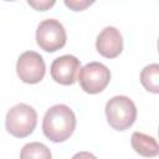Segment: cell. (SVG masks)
I'll use <instances>...</instances> for the list:
<instances>
[{
    "instance_id": "obj_10",
    "label": "cell",
    "mask_w": 159,
    "mask_h": 159,
    "mask_svg": "<svg viewBox=\"0 0 159 159\" xmlns=\"http://www.w3.org/2000/svg\"><path fill=\"white\" fill-rule=\"evenodd\" d=\"M140 82L148 92L158 93L159 92V66L157 63L145 66L140 73Z\"/></svg>"
},
{
    "instance_id": "obj_12",
    "label": "cell",
    "mask_w": 159,
    "mask_h": 159,
    "mask_svg": "<svg viewBox=\"0 0 159 159\" xmlns=\"http://www.w3.org/2000/svg\"><path fill=\"white\" fill-rule=\"evenodd\" d=\"M92 4L93 1H87V0H80V1L78 0H65V5L72 9L73 11H82Z\"/></svg>"
},
{
    "instance_id": "obj_3",
    "label": "cell",
    "mask_w": 159,
    "mask_h": 159,
    "mask_svg": "<svg viewBox=\"0 0 159 159\" xmlns=\"http://www.w3.org/2000/svg\"><path fill=\"white\" fill-rule=\"evenodd\" d=\"M37 124L36 111L26 104L19 103L9 109L5 118L6 130L16 138H25L30 135Z\"/></svg>"
},
{
    "instance_id": "obj_4",
    "label": "cell",
    "mask_w": 159,
    "mask_h": 159,
    "mask_svg": "<svg viewBox=\"0 0 159 159\" xmlns=\"http://www.w3.org/2000/svg\"><path fill=\"white\" fill-rule=\"evenodd\" d=\"M67 35L63 25L55 19H46L39 24L36 30V42L46 52H55L66 45Z\"/></svg>"
},
{
    "instance_id": "obj_7",
    "label": "cell",
    "mask_w": 159,
    "mask_h": 159,
    "mask_svg": "<svg viewBox=\"0 0 159 159\" xmlns=\"http://www.w3.org/2000/svg\"><path fill=\"white\" fill-rule=\"evenodd\" d=\"M81 68V62L76 56L63 55L53 60L51 65V77L55 82L70 86L76 82V75Z\"/></svg>"
},
{
    "instance_id": "obj_11",
    "label": "cell",
    "mask_w": 159,
    "mask_h": 159,
    "mask_svg": "<svg viewBox=\"0 0 159 159\" xmlns=\"http://www.w3.org/2000/svg\"><path fill=\"white\" fill-rule=\"evenodd\" d=\"M20 159H51V152L45 144L32 142L22 147Z\"/></svg>"
},
{
    "instance_id": "obj_13",
    "label": "cell",
    "mask_w": 159,
    "mask_h": 159,
    "mask_svg": "<svg viewBox=\"0 0 159 159\" xmlns=\"http://www.w3.org/2000/svg\"><path fill=\"white\" fill-rule=\"evenodd\" d=\"M27 4L39 11H46L55 5V1H27Z\"/></svg>"
},
{
    "instance_id": "obj_5",
    "label": "cell",
    "mask_w": 159,
    "mask_h": 159,
    "mask_svg": "<svg viewBox=\"0 0 159 159\" xmlns=\"http://www.w3.org/2000/svg\"><path fill=\"white\" fill-rule=\"evenodd\" d=\"M111 81V72L101 62H89L78 71V82L81 88L89 94L102 92Z\"/></svg>"
},
{
    "instance_id": "obj_8",
    "label": "cell",
    "mask_w": 159,
    "mask_h": 159,
    "mask_svg": "<svg viewBox=\"0 0 159 159\" xmlns=\"http://www.w3.org/2000/svg\"><path fill=\"white\" fill-rule=\"evenodd\" d=\"M96 48L106 58H116L123 51V37L113 26L104 27L96 40Z\"/></svg>"
},
{
    "instance_id": "obj_1",
    "label": "cell",
    "mask_w": 159,
    "mask_h": 159,
    "mask_svg": "<svg viewBox=\"0 0 159 159\" xmlns=\"http://www.w3.org/2000/svg\"><path fill=\"white\" fill-rule=\"evenodd\" d=\"M76 128V116L66 104H55L43 116L42 132L45 137L53 142L61 143L67 140Z\"/></svg>"
},
{
    "instance_id": "obj_2",
    "label": "cell",
    "mask_w": 159,
    "mask_h": 159,
    "mask_svg": "<svg viewBox=\"0 0 159 159\" xmlns=\"http://www.w3.org/2000/svg\"><path fill=\"white\" fill-rule=\"evenodd\" d=\"M108 124L116 130H125L137 119V107L127 96H114L106 104Z\"/></svg>"
},
{
    "instance_id": "obj_9",
    "label": "cell",
    "mask_w": 159,
    "mask_h": 159,
    "mask_svg": "<svg viewBox=\"0 0 159 159\" xmlns=\"http://www.w3.org/2000/svg\"><path fill=\"white\" fill-rule=\"evenodd\" d=\"M130 144H132L134 152L142 157L153 158L159 154V147H158L155 138H153L148 134H144L140 132H134L132 134Z\"/></svg>"
},
{
    "instance_id": "obj_6",
    "label": "cell",
    "mask_w": 159,
    "mask_h": 159,
    "mask_svg": "<svg viewBox=\"0 0 159 159\" xmlns=\"http://www.w3.org/2000/svg\"><path fill=\"white\" fill-rule=\"evenodd\" d=\"M16 72L22 82L35 84L45 77L46 65L40 53L35 51H26L17 58Z\"/></svg>"
},
{
    "instance_id": "obj_14",
    "label": "cell",
    "mask_w": 159,
    "mask_h": 159,
    "mask_svg": "<svg viewBox=\"0 0 159 159\" xmlns=\"http://www.w3.org/2000/svg\"><path fill=\"white\" fill-rule=\"evenodd\" d=\"M72 159H97V158L89 152H80V153H76L72 157Z\"/></svg>"
}]
</instances>
